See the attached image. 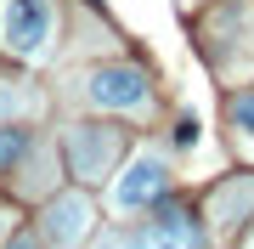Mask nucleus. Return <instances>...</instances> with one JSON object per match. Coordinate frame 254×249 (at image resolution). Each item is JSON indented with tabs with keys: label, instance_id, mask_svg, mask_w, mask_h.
I'll use <instances>...</instances> for the list:
<instances>
[{
	"label": "nucleus",
	"instance_id": "obj_1",
	"mask_svg": "<svg viewBox=\"0 0 254 249\" xmlns=\"http://www.w3.org/2000/svg\"><path fill=\"white\" fill-rule=\"evenodd\" d=\"M85 102L91 108H113V113H153V85L141 68L130 63H108L85 74Z\"/></svg>",
	"mask_w": 254,
	"mask_h": 249
},
{
	"label": "nucleus",
	"instance_id": "obj_2",
	"mask_svg": "<svg viewBox=\"0 0 254 249\" xmlns=\"http://www.w3.org/2000/svg\"><path fill=\"white\" fill-rule=\"evenodd\" d=\"M63 148H68V170L79 181H102V175H113L119 153H125V130H113V125H68Z\"/></svg>",
	"mask_w": 254,
	"mask_h": 249
},
{
	"label": "nucleus",
	"instance_id": "obj_3",
	"mask_svg": "<svg viewBox=\"0 0 254 249\" xmlns=\"http://www.w3.org/2000/svg\"><path fill=\"white\" fill-rule=\"evenodd\" d=\"M0 34H6V46L17 57H46L51 40H57V6L51 0H11L6 11H0Z\"/></svg>",
	"mask_w": 254,
	"mask_h": 249
},
{
	"label": "nucleus",
	"instance_id": "obj_4",
	"mask_svg": "<svg viewBox=\"0 0 254 249\" xmlns=\"http://www.w3.org/2000/svg\"><path fill=\"white\" fill-rule=\"evenodd\" d=\"M164 187H170V165L158 153H136L130 170L113 181V210H147L164 198Z\"/></svg>",
	"mask_w": 254,
	"mask_h": 249
},
{
	"label": "nucleus",
	"instance_id": "obj_5",
	"mask_svg": "<svg viewBox=\"0 0 254 249\" xmlns=\"http://www.w3.org/2000/svg\"><path fill=\"white\" fill-rule=\"evenodd\" d=\"M85 232H91V204H85L79 193L46 198V210H40V238L46 244H79Z\"/></svg>",
	"mask_w": 254,
	"mask_h": 249
},
{
	"label": "nucleus",
	"instance_id": "obj_6",
	"mask_svg": "<svg viewBox=\"0 0 254 249\" xmlns=\"http://www.w3.org/2000/svg\"><path fill=\"white\" fill-rule=\"evenodd\" d=\"M130 244H203V227L192 221V210L181 204H164L141 232H130Z\"/></svg>",
	"mask_w": 254,
	"mask_h": 249
},
{
	"label": "nucleus",
	"instance_id": "obj_7",
	"mask_svg": "<svg viewBox=\"0 0 254 249\" xmlns=\"http://www.w3.org/2000/svg\"><path fill=\"white\" fill-rule=\"evenodd\" d=\"M249 210H254V181H243V187H220V193H215V221H232V215H237V221H249Z\"/></svg>",
	"mask_w": 254,
	"mask_h": 249
},
{
	"label": "nucleus",
	"instance_id": "obj_8",
	"mask_svg": "<svg viewBox=\"0 0 254 249\" xmlns=\"http://www.w3.org/2000/svg\"><path fill=\"white\" fill-rule=\"evenodd\" d=\"M226 119H232V136H243L249 148H254V91H237L226 102Z\"/></svg>",
	"mask_w": 254,
	"mask_h": 249
},
{
	"label": "nucleus",
	"instance_id": "obj_9",
	"mask_svg": "<svg viewBox=\"0 0 254 249\" xmlns=\"http://www.w3.org/2000/svg\"><path fill=\"white\" fill-rule=\"evenodd\" d=\"M28 153V130H0V165H17Z\"/></svg>",
	"mask_w": 254,
	"mask_h": 249
},
{
	"label": "nucleus",
	"instance_id": "obj_10",
	"mask_svg": "<svg viewBox=\"0 0 254 249\" xmlns=\"http://www.w3.org/2000/svg\"><path fill=\"white\" fill-rule=\"evenodd\" d=\"M17 108H34V96H23V91H11L6 80H0V119H11Z\"/></svg>",
	"mask_w": 254,
	"mask_h": 249
},
{
	"label": "nucleus",
	"instance_id": "obj_11",
	"mask_svg": "<svg viewBox=\"0 0 254 249\" xmlns=\"http://www.w3.org/2000/svg\"><path fill=\"white\" fill-rule=\"evenodd\" d=\"M175 142H181V148H198V119H181V130H175Z\"/></svg>",
	"mask_w": 254,
	"mask_h": 249
},
{
	"label": "nucleus",
	"instance_id": "obj_12",
	"mask_svg": "<svg viewBox=\"0 0 254 249\" xmlns=\"http://www.w3.org/2000/svg\"><path fill=\"white\" fill-rule=\"evenodd\" d=\"M0 232H6V210H0Z\"/></svg>",
	"mask_w": 254,
	"mask_h": 249
},
{
	"label": "nucleus",
	"instance_id": "obj_13",
	"mask_svg": "<svg viewBox=\"0 0 254 249\" xmlns=\"http://www.w3.org/2000/svg\"><path fill=\"white\" fill-rule=\"evenodd\" d=\"M181 6H192V0H181Z\"/></svg>",
	"mask_w": 254,
	"mask_h": 249
},
{
	"label": "nucleus",
	"instance_id": "obj_14",
	"mask_svg": "<svg viewBox=\"0 0 254 249\" xmlns=\"http://www.w3.org/2000/svg\"><path fill=\"white\" fill-rule=\"evenodd\" d=\"M249 244H254V232H249Z\"/></svg>",
	"mask_w": 254,
	"mask_h": 249
}]
</instances>
